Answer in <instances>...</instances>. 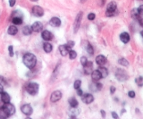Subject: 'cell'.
Returning a JSON list of instances; mask_svg holds the SVG:
<instances>
[{
  "mask_svg": "<svg viewBox=\"0 0 143 119\" xmlns=\"http://www.w3.org/2000/svg\"><path fill=\"white\" fill-rule=\"evenodd\" d=\"M22 62L27 68L32 69L36 66L37 60H36V56L34 55V54L27 53L25 54L24 56H23Z\"/></svg>",
  "mask_w": 143,
  "mask_h": 119,
  "instance_id": "6da1fadb",
  "label": "cell"
},
{
  "mask_svg": "<svg viewBox=\"0 0 143 119\" xmlns=\"http://www.w3.org/2000/svg\"><path fill=\"white\" fill-rule=\"evenodd\" d=\"M39 85L35 82H30L26 86V91L30 95H35L39 92Z\"/></svg>",
  "mask_w": 143,
  "mask_h": 119,
  "instance_id": "7a4b0ae2",
  "label": "cell"
},
{
  "mask_svg": "<svg viewBox=\"0 0 143 119\" xmlns=\"http://www.w3.org/2000/svg\"><path fill=\"white\" fill-rule=\"evenodd\" d=\"M115 76L117 80L120 81V82H124L126 81L128 78H129V75L126 72V70H124L123 69L119 68L117 69L115 73Z\"/></svg>",
  "mask_w": 143,
  "mask_h": 119,
  "instance_id": "3957f363",
  "label": "cell"
},
{
  "mask_svg": "<svg viewBox=\"0 0 143 119\" xmlns=\"http://www.w3.org/2000/svg\"><path fill=\"white\" fill-rule=\"evenodd\" d=\"M117 6L115 2H111L108 4L107 6V11H106V15L107 17H112L116 15V11Z\"/></svg>",
  "mask_w": 143,
  "mask_h": 119,
  "instance_id": "277c9868",
  "label": "cell"
},
{
  "mask_svg": "<svg viewBox=\"0 0 143 119\" xmlns=\"http://www.w3.org/2000/svg\"><path fill=\"white\" fill-rule=\"evenodd\" d=\"M2 107L4 108V109L6 111V112L7 113L9 116H13L15 114V112H16V108H15L14 105L11 104L10 102H9V103H5Z\"/></svg>",
  "mask_w": 143,
  "mask_h": 119,
  "instance_id": "5b68a950",
  "label": "cell"
},
{
  "mask_svg": "<svg viewBox=\"0 0 143 119\" xmlns=\"http://www.w3.org/2000/svg\"><path fill=\"white\" fill-rule=\"evenodd\" d=\"M82 15L83 13L79 12L77 15V17H76L75 21H74V33H77L79 29V27H80L81 22V19H82Z\"/></svg>",
  "mask_w": 143,
  "mask_h": 119,
  "instance_id": "8992f818",
  "label": "cell"
},
{
  "mask_svg": "<svg viewBox=\"0 0 143 119\" xmlns=\"http://www.w3.org/2000/svg\"><path fill=\"white\" fill-rule=\"evenodd\" d=\"M32 13L33 15L36 16V17H41V16L44 15V9L41 6H34L32 7Z\"/></svg>",
  "mask_w": 143,
  "mask_h": 119,
  "instance_id": "52a82bcc",
  "label": "cell"
},
{
  "mask_svg": "<svg viewBox=\"0 0 143 119\" xmlns=\"http://www.w3.org/2000/svg\"><path fill=\"white\" fill-rule=\"evenodd\" d=\"M62 97H63V94H62L61 91H60V90H56V91L52 92L50 100H51V102H54H54H57L58 101L61 100Z\"/></svg>",
  "mask_w": 143,
  "mask_h": 119,
  "instance_id": "ba28073f",
  "label": "cell"
},
{
  "mask_svg": "<svg viewBox=\"0 0 143 119\" xmlns=\"http://www.w3.org/2000/svg\"><path fill=\"white\" fill-rule=\"evenodd\" d=\"M21 112L26 116H30L33 112V109L32 107H31V105L29 104H26V105H23L20 108Z\"/></svg>",
  "mask_w": 143,
  "mask_h": 119,
  "instance_id": "9c48e42d",
  "label": "cell"
},
{
  "mask_svg": "<svg viewBox=\"0 0 143 119\" xmlns=\"http://www.w3.org/2000/svg\"><path fill=\"white\" fill-rule=\"evenodd\" d=\"M81 100L84 103H85L86 105H89L93 102L94 97L91 94L86 93V94H83V95L81 96Z\"/></svg>",
  "mask_w": 143,
  "mask_h": 119,
  "instance_id": "30bf717a",
  "label": "cell"
},
{
  "mask_svg": "<svg viewBox=\"0 0 143 119\" xmlns=\"http://www.w3.org/2000/svg\"><path fill=\"white\" fill-rule=\"evenodd\" d=\"M93 69V65L92 62L88 61L87 63L84 66V73L86 75H89L92 73Z\"/></svg>",
  "mask_w": 143,
  "mask_h": 119,
  "instance_id": "8fae6325",
  "label": "cell"
},
{
  "mask_svg": "<svg viewBox=\"0 0 143 119\" xmlns=\"http://www.w3.org/2000/svg\"><path fill=\"white\" fill-rule=\"evenodd\" d=\"M32 29V31L34 32H41L42 29H43V25L41 22H34L32 25L31 26Z\"/></svg>",
  "mask_w": 143,
  "mask_h": 119,
  "instance_id": "7c38bea8",
  "label": "cell"
},
{
  "mask_svg": "<svg viewBox=\"0 0 143 119\" xmlns=\"http://www.w3.org/2000/svg\"><path fill=\"white\" fill-rule=\"evenodd\" d=\"M41 37L45 41H51L53 39L54 35L51 32H49L48 30H44L41 33Z\"/></svg>",
  "mask_w": 143,
  "mask_h": 119,
  "instance_id": "4fadbf2b",
  "label": "cell"
},
{
  "mask_svg": "<svg viewBox=\"0 0 143 119\" xmlns=\"http://www.w3.org/2000/svg\"><path fill=\"white\" fill-rule=\"evenodd\" d=\"M49 24L51 26L54 27H60L61 25V20L60 18H58L57 17L52 18L51 20L49 21Z\"/></svg>",
  "mask_w": 143,
  "mask_h": 119,
  "instance_id": "5bb4252c",
  "label": "cell"
},
{
  "mask_svg": "<svg viewBox=\"0 0 143 119\" xmlns=\"http://www.w3.org/2000/svg\"><path fill=\"white\" fill-rule=\"evenodd\" d=\"M95 62L99 66H102L105 65V63L107 62V58L104 57V55H97L95 58Z\"/></svg>",
  "mask_w": 143,
  "mask_h": 119,
  "instance_id": "9a60e30c",
  "label": "cell"
},
{
  "mask_svg": "<svg viewBox=\"0 0 143 119\" xmlns=\"http://www.w3.org/2000/svg\"><path fill=\"white\" fill-rule=\"evenodd\" d=\"M91 76H92V79L94 81H97L100 79H101L102 78V74L100 72V71L98 69L93 71L92 73H91Z\"/></svg>",
  "mask_w": 143,
  "mask_h": 119,
  "instance_id": "2e32d148",
  "label": "cell"
},
{
  "mask_svg": "<svg viewBox=\"0 0 143 119\" xmlns=\"http://www.w3.org/2000/svg\"><path fill=\"white\" fill-rule=\"evenodd\" d=\"M59 51H60L61 55L66 56L67 54H69L70 49L66 46V44H65V45H61V46H59Z\"/></svg>",
  "mask_w": 143,
  "mask_h": 119,
  "instance_id": "e0dca14e",
  "label": "cell"
},
{
  "mask_svg": "<svg viewBox=\"0 0 143 119\" xmlns=\"http://www.w3.org/2000/svg\"><path fill=\"white\" fill-rule=\"evenodd\" d=\"M120 39L124 44H127L130 41V35L128 32H122L120 34Z\"/></svg>",
  "mask_w": 143,
  "mask_h": 119,
  "instance_id": "ac0fdd59",
  "label": "cell"
},
{
  "mask_svg": "<svg viewBox=\"0 0 143 119\" xmlns=\"http://www.w3.org/2000/svg\"><path fill=\"white\" fill-rule=\"evenodd\" d=\"M1 99H2V101L5 104V103L10 102L11 97H10V95L8 94L7 92H2L1 93Z\"/></svg>",
  "mask_w": 143,
  "mask_h": 119,
  "instance_id": "d6986e66",
  "label": "cell"
},
{
  "mask_svg": "<svg viewBox=\"0 0 143 119\" xmlns=\"http://www.w3.org/2000/svg\"><path fill=\"white\" fill-rule=\"evenodd\" d=\"M18 28L15 25H11L8 28V34L10 35H16L18 33Z\"/></svg>",
  "mask_w": 143,
  "mask_h": 119,
  "instance_id": "ffe728a7",
  "label": "cell"
},
{
  "mask_svg": "<svg viewBox=\"0 0 143 119\" xmlns=\"http://www.w3.org/2000/svg\"><path fill=\"white\" fill-rule=\"evenodd\" d=\"M43 49H44V51L47 53H51L52 50H53V46L50 43H48V42H46L44 43V45H43Z\"/></svg>",
  "mask_w": 143,
  "mask_h": 119,
  "instance_id": "44dd1931",
  "label": "cell"
},
{
  "mask_svg": "<svg viewBox=\"0 0 143 119\" xmlns=\"http://www.w3.org/2000/svg\"><path fill=\"white\" fill-rule=\"evenodd\" d=\"M68 102H69V104L71 106V107H72V108H76L79 105V102H78L77 100H76L74 97H71V98H70L69 100H68Z\"/></svg>",
  "mask_w": 143,
  "mask_h": 119,
  "instance_id": "7402d4cb",
  "label": "cell"
},
{
  "mask_svg": "<svg viewBox=\"0 0 143 119\" xmlns=\"http://www.w3.org/2000/svg\"><path fill=\"white\" fill-rule=\"evenodd\" d=\"M32 27H29V26H25V27H23L22 29V33L24 35H30V34L32 33Z\"/></svg>",
  "mask_w": 143,
  "mask_h": 119,
  "instance_id": "603a6c76",
  "label": "cell"
},
{
  "mask_svg": "<svg viewBox=\"0 0 143 119\" xmlns=\"http://www.w3.org/2000/svg\"><path fill=\"white\" fill-rule=\"evenodd\" d=\"M98 70L100 71V72L102 74V78H106L107 76H108V70H107V68L105 67H100Z\"/></svg>",
  "mask_w": 143,
  "mask_h": 119,
  "instance_id": "cb8c5ba5",
  "label": "cell"
},
{
  "mask_svg": "<svg viewBox=\"0 0 143 119\" xmlns=\"http://www.w3.org/2000/svg\"><path fill=\"white\" fill-rule=\"evenodd\" d=\"M131 15H132V18H134V19H136V20L140 19V15L139 14L138 10L136 9H134L132 10V11H131Z\"/></svg>",
  "mask_w": 143,
  "mask_h": 119,
  "instance_id": "d4e9b609",
  "label": "cell"
},
{
  "mask_svg": "<svg viewBox=\"0 0 143 119\" xmlns=\"http://www.w3.org/2000/svg\"><path fill=\"white\" fill-rule=\"evenodd\" d=\"M9 115L7 114V113L6 112L3 107L0 108V119H6L9 118Z\"/></svg>",
  "mask_w": 143,
  "mask_h": 119,
  "instance_id": "484cf974",
  "label": "cell"
},
{
  "mask_svg": "<svg viewBox=\"0 0 143 119\" xmlns=\"http://www.w3.org/2000/svg\"><path fill=\"white\" fill-rule=\"evenodd\" d=\"M12 22L16 25H19L22 23V20L18 16H16V17L13 18Z\"/></svg>",
  "mask_w": 143,
  "mask_h": 119,
  "instance_id": "4316f807",
  "label": "cell"
},
{
  "mask_svg": "<svg viewBox=\"0 0 143 119\" xmlns=\"http://www.w3.org/2000/svg\"><path fill=\"white\" fill-rule=\"evenodd\" d=\"M119 64L121 65L122 66H124V67H128L129 65V62H128V60L125 58H121L119 60Z\"/></svg>",
  "mask_w": 143,
  "mask_h": 119,
  "instance_id": "83f0119b",
  "label": "cell"
},
{
  "mask_svg": "<svg viewBox=\"0 0 143 119\" xmlns=\"http://www.w3.org/2000/svg\"><path fill=\"white\" fill-rule=\"evenodd\" d=\"M136 83L139 87L143 86V76H139L136 78Z\"/></svg>",
  "mask_w": 143,
  "mask_h": 119,
  "instance_id": "f1b7e54d",
  "label": "cell"
},
{
  "mask_svg": "<svg viewBox=\"0 0 143 119\" xmlns=\"http://www.w3.org/2000/svg\"><path fill=\"white\" fill-rule=\"evenodd\" d=\"M86 51H87V53L90 55H93V54L94 53V50H93V48L92 45L91 44H87V46H86Z\"/></svg>",
  "mask_w": 143,
  "mask_h": 119,
  "instance_id": "f546056e",
  "label": "cell"
},
{
  "mask_svg": "<svg viewBox=\"0 0 143 119\" xmlns=\"http://www.w3.org/2000/svg\"><path fill=\"white\" fill-rule=\"evenodd\" d=\"M69 55H70V60H74L77 56V53L75 51L73 50H70L69 52Z\"/></svg>",
  "mask_w": 143,
  "mask_h": 119,
  "instance_id": "4dcf8cb0",
  "label": "cell"
},
{
  "mask_svg": "<svg viewBox=\"0 0 143 119\" xmlns=\"http://www.w3.org/2000/svg\"><path fill=\"white\" fill-rule=\"evenodd\" d=\"M81 85V81L80 80H76L74 83V89L77 90L79 88H80V86Z\"/></svg>",
  "mask_w": 143,
  "mask_h": 119,
  "instance_id": "1f68e13d",
  "label": "cell"
},
{
  "mask_svg": "<svg viewBox=\"0 0 143 119\" xmlns=\"http://www.w3.org/2000/svg\"><path fill=\"white\" fill-rule=\"evenodd\" d=\"M87 62H88V60H87V58H86V57H85V56H82V57L81 58L80 62L83 67L87 63Z\"/></svg>",
  "mask_w": 143,
  "mask_h": 119,
  "instance_id": "d6a6232c",
  "label": "cell"
},
{
  "mask_svg": "<svg viewBox=\"0 0 143 119\" xmlns=\"http://www.w3.org/2000/svg\"><path fill=\"white\" fill-rule=\"evenodd\" d=\"M66 46H67L69 49H70V50H72V49L73 47H74V41H69L66 44Z\"/></svg>",
  "mask_w": 143,
  "mask_h": 119,
  "instance_id": "836d02e7",
  "label": "cell"
},
{
  "mask_svg": "<svg viewBox=\"0 0 143 119\" xmlns=\"http://www.w3.org/2000/svg\"><path fill=\"white\" fill-rule=\"evenodd\" d=\"M9 53L10 57H13L14 55V52H13V46H9Z\"/></svg>",
  "mask_w": 143,
  "mask_h": 119,
  "instance_id": "e575fe53",
  "label": "cell"
},
{
  "mask_svg": "<svg viewBox=\"0 0 143 119\" xmlns=\"http://www.w3.org/2000/svg\"><path fill=\"white\" fill-rule=\"evenodd\" d=\"M95 18V13H90L88 15V19L89 20H93Z\"/></svg>",
  "mask_w": 143,
  "mask_h": 119,
  "instance_id": "d590c367",
  "label": "cell"
},
{
  "mask_svg": "<svg viewBox=\"0 0 143 119\" xmlns=\"http://www.w3.org/2000/svg\"><path fill=\"white\" fill-rule=\"evenodd\" d=\"M138 11L139 14L140 15H143V5H141L138 7V9H137Z\"/></svg>",
  "mask_w": 143,
  "mask_h": 119,
  "instance_id": "8d00e7d4",
  "label": "cell"
},
{
  "mask_svg": "<svg viewBox=\"0 0 143 119\" xmlns=\"http://www.w3.org/2000/svg\"><path fill=\"white\" fill-rule=\"evenodd\" d=\"M128 95L131 98H134V97H136V93L134 92L133 90H131V91H129V93H128Z\"/></svg>",
  "mask_w": 143,
  "mask_h": 119,
  "instance_id": "74e56055",
  "label": "cell"
},
{
  "mask_svg": "<svg viewBox=\"0 0 143 119\" xmlns=\"http://www.w3.org/2000/svg\"><path fill=\"white\" fill-rule=\"evenodd\" d=\"M96 84V88H97V90H100L102 89V84L100 83H95Z\"/></svg>",
  "mask_w": 143,
  "mask_h": 119,
  "instance_id": "f35d334b",
  "label": "cell"
},
{
  "mask_svg": "<svg viewBox=\"0 0 143 119\" xmlns=\"http://www.w3.org/2000/svg\"><path fill=\"white\" fill-rule=\"evenodd\" d=\"M9 2L10 6H11V7H13L15 5V4H16V0H9Z\"/></svg>",
  "mask_w": 143,
  "mask_h": 119,
  "instance_id": "ab89813d",
  "label": "cell"
},
{
  "mask_svg": "<svg viewBox=\"0 0 143 119\" xmlns=\"http://www.w3.org/2000/svg\"><path fill=\"white\" fill-rule=\"evenodd\" d=\"M115 91H116V88L114 87V86H111L110 87V93L111 94H114Z\"/></svg>",
  "mask_w": 143,
  "mask_h": 119,
  "instance_id": "60d3db41",
  "label": "cell"
},
{
  "mask_svg": "<svg viewBox=\"0 0 143 119\" xmlns=\"http://www.w3.org/2000/svg\"><path fill=\"white\" fill-rule=\"evenodd\" d=\"M77 95H79V96H80V97H81L83 95V91L80 88L77 89Z\"/></svg>",
  "mask_w": 143,
  "mask_h": 119,
  "instance_id": "b9f144b4",
  "label": "cell"
},
{
  "mask_svg": "<svg viewBox=\"0 0 143 119\" xmlns=\"http://www.w3.org/2000/svg\"><path fill=\"white\" fill-rule=\"evenodd\" d=\"M112 117H113L114 118H119V116H118V115H117V114H116V112H112Z\"/></svg>",
  "mask_w": 143,
  "mask_h": 119,
  "instance_id": "7bdbcfd3",
  "label": "cell"
},
{
  "mask_svg": "<svg viewBox=\"0 0 143 119\" xmlns=\"http://www.w3.org/2000/svg\"><path fill=\"white\" fill-rule=\"evenodd\" d=\"M100 113H101V114H102V118H105V115H106V113L104 112V110H101L100 111Z\"/></svg>",
  "mask_w": 143,
  "mask_h": 119,
  "instance_id": "ee69618b",
  "label": "cell"
},
{
  "mask_svg": "<svg viewBox=\"0 0 143 119\" xmlns=\"http://www.w3.org/2000/svg\"><path fill=\"white\" fill-rule=\"evenodd\" d=\"M2 92H4V88H3V85L0 83V94Z\"/></svg>",
  "mask_w": 143,
  "mask_h": 119,
  "instance_id": "f6af8a7d",
  "label": "cell"
},
{
  "mask_svg": "<svg viewBox=\"0 0 143 119\" xmlns=\"http://www.w3.org/2000/svg\"><path fill=\"white\" fill-rule=\"evenodd\" d=\"M140 34H141V36H142V37H143V30H142V32H140Z\"/></svg>",
  "mask_w": 143,
  "mask_h": 119,
  "instance_id": "bcb514c9",
  "label": "cell"
},
{
  "mask_svg": "<svg viewBox=\"0 0 143 119\" xmlns=\"http://www.w3.org/2000/svg\"><path fill=\"white\" fill-rule=\"evenodd\" d=\"M30 1H32V2H37L38 0H30Z\"/></svg>",
  "mask_w": 143,
  "mask_h": 119,
  "instance_id": "7dc6e473",
  "label": "cell"
}]
</instances>
